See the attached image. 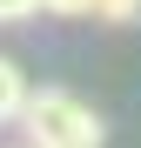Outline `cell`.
Wrapping results in <instances>:
<instances>
[{
    "label": "cell",
    "instance_id": "3",
    "mask_svg": "<svg viewBox=\"0 0 141 148\" xmlns=\"http://www.w3.org/2000/svg\"><path fill=\"white\" fill-rule=\"evenodd\" d=\"M94 20H108V27H134V20H141V0H101Z\"/></svg>",
    "mask_w": 141,
    "mask_h": 148
},
{
    "label": "cell",
    "instance_id": "2",
    "mask_svg": "<svg viewBox=\"0 0 141 148\" xmlns=\"http://www.w3.org/2000/svg\"><path fill=\"white\" fill-rule=\"evenodd\" d=\"M27 74H20V61L14 54H0V128H7V121H20V108H27Z\"/></svg>",
    "mask_w": 141,
    "mask_h": 148
},
{
    "label": "cell",
    "instance_id": "1",
    "mask_svg": "<svg viewBox=\"0 0 141 148\" xmlns=\"http://www.w3.org/2000/svg\"><path fill=\"white\" fill-rule=\"evenodd\" d=\"M27 148H101V114L67 88H34L20 108Z\"/></svg>",
    "mask_w": 141,
    "mask_h": 148
},
{
    "label": "cell",
    "instance_id": "4",
    "mask_svg": "<svg viewBox=\"0 0 141 148\" xmlns=\"http://www.w3.org/2000/svg\"><path fill=\"white\" fill-rule=\"evenodd\" d=\"M94 7H101V0H40V14H61V20H81Z\"/></svg>",
    "mask_w": 141,
    "mask_h": 148
},
{
    "label": "cell",
    "instance_id": "5",
    "mask_svg": "<svg viewBox=\"0 0 141 148\" xmlns=\"http://www.w3.org/2000/svg\"><path fill=\"white\" fill-rule=\"evenodd\" d=\"M27 14H40V0H0V27L7 20H27Z\"/></svg>",
    "mask_w": 141,
    "mask_h": 148
}]
</instances>
